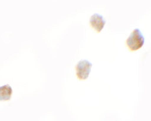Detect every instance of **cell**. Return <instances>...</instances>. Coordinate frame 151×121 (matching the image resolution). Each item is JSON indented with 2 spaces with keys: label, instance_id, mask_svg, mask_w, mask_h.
Returning a JSON list of instances; mask_svg holds the SVG:
<instances>
[{
  "label": "cell",
  "instance_id": "6da1fadb",
  "mask_svg": "<svg viewBox=\"0 0 151 121\" xmlns=\"http://www.w3.org/2000/svg\"><path fill=\"white\" fill-rule=\"evenodd\" d=\"M145 41L143 33L139 29H135L126 41V44L129 50L132 52L141 49Z\"/></svg>",
  "mask_w": 151,
  "mask_h": 121
},
{
  "label": "cell",
  "instance_id": "7a4b0ae2",
  "mask_svg": "<svg viewBox=\"0 0 151 121\" xmlns=\"http://www.w3.org/2000/svg\"><path fill=\"white\" fill-rule=\"evenodd\" d=\"M92 64L87 59H83L78 62L75 66L76 75L80 80H85L90 74Z\"/></svg>",
  "mask_w": 151,
  "mask_h": 121
},
{
  "label": "cell",
  "instance_id": "3957f363",
  "mask_svg": "<svg viewBox=\"0 0 151 121\" xmlns=\"http://www.w3.org/2000/svg\"><path fill=\"white\" fill-rule=\"evenodd\" d=\"M106 21L104 16L99 14H94L89 19V24L97 33H100L104 28Z\"/></svg>",
  "mask_w": 151,
  "mask_h": 121
},
{
  "label": "cell",
  "instance_id": "277c9868",
  "mask_svg": "<svg viewBox=\"0 0 151 121\" xmlns=\"http://www.w3.org/2000/svg\"><path fill=\"white\" fill-rule=\"evenodd\" d=\"M13 93L12 88L9 84L0 87V101H6L11 99Z\"/></svg>",
  "mask_w": 151,
  "mask_h": 121
}]
</instances>
